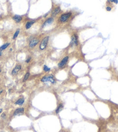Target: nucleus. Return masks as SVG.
Masks as SVG:
<instances>
[{
  "instance_id": "nucleus-9",
  "label": "nucleus",
  "mask_w": 118,
  "mask_h": 132,
  "mask_svg": "<svg viewBox=\"0 0 118 132\" xmlns=\"http://www.w3.org/2000/svg\"><path fill=\"white\" fill-rule=\"evenodd\" d=\"M12 19L15 21L16 23H19L20 22H22L23 18H22V16H21L20 15H15V16H13L12 17Z\"/></svg>"
},
{
  "instance_id": "nucleus-15",
  "label": "nucleus",
  "mask_w": 118,
  "mask_h": 132,
  "mask_svg": "<svg viewBox=\"0 0 118 132\" xmlns=\"http://www.w3.org/2000/svg\"><path fill=\"white\" fill-rule=\"evenodd\" d=\"M9 45H10L9 43H6L4 44L3 45H2L1 47H0V51H2L5 50V49L8 48V46H9Z\"/></svg>"
},
{
  "instance_id": "nucleus-16",
  "label": "nucleus",
  "mask_w": 118,
  "mask_h": 132,
  "mask_svg": "<svg viewBox=\"0 0 118 132\" xmlns=\"http://www.w3.org/2000/svg\"><path fill=\"white\" fill-rule=\"evenodd\" d=\"M19 33H20V29H17L16 31V32H15V34H14V35H13V39H15L16 38H17V37L18 36V34H19Z\"/></svg>"
},
{
  "instance_id": "nucleus-12",
  "label": "nucleus",
  "mask_w": 118,
  "mask_h": 132,
  "mask_svg": "<svg viewBox=\"0 0 118 132\" xmlns=\"http://www.w3.org/2000/svg\"><path fill=\"white\" fill-rule=\"evenodd\" d=\"M61 11V9L60 7H56V8L54 9V10L53 11V12H52V16H56V15H58V14L60 13Z\"/></svg>"
},
{
  "instance_id": "nucleus-4",
  "label": "nucleus",
  "mask_w": 118,
  "mask_h": 132,
  "mask_svg": "<svg viewBox=\"0 0 118 132\" xmlns=\"http://www.w3.org/2000/svg\"><path fill=\"white\" fill-rule=\"evenodd\" d=\"M78 45V36L76 34H73L72 36V41H71V45L77 46Z\"/></svg>"
},
{
  "instance_id": "nucleus-8",
  "label": "nucleus",
  "mask_w": 118,
  "mask_h": 132,
  "mask_svg": "<svg viewBox=\"0 0 118 132\" xmlns=\"http://www.w3.org/2000/svg\"><path fill=\"white\" fill-rule=\"evenodd\" d=\"M24 112V108H18L15 111L13 115L14 116H16V115H21V114H23Z\"/></svg>"
},
{
  "instance_id": "nucleus-23",
  "label": "nucleus",
  "mask_w": 118,
  "mask_h": 132,
  "mask_svg": "<svg viewBox=\"0 0 118 132\" xmlns=\"http://www.w3.org/2000/svg\"><path fill=\"white\" fill-rule=\"evenodd\" d=\"M2 110L1 109V108H0V114L2 112Z\"/></svg>"
},
{
  "instance_id": "nucleus-21",
  "label": "nucleus",
  "mask_w": 118,
  "mask_h": 132,
  "mask_svg": "<svg viewBox=\"0 0 118 132\" xmlns=\"http://www.w3.org/2000/svg\"><path fill=\"white\" fill-rule=\"evenodd\" d=\"M106 10H107V11H111V8L110 6H107V8H106Z\"/></svg>"
},
{
  "instance_id": "nucleus-5",
  "label": "nucleus",
  "mask_w": 118,
  "mask_h": 132,
  "mask_svg": "<svg viewBox=\"0 0 118 132\" xmlns=\"http://www.w3.org/2000/svg\"><path fill=\"white\" fill-rule=\"evenodd\" d=\"M39 40L36 38H32L31 41H30V44H29V46L30 48H34V47L37 45V44L39 43Z\"/></svg>"
},
{
  "instance_id": "nucleus-10",
  "label": "nucleus",
  "mask_w": 118,
  "mask_h": 132,
  "mask_svg": "<svg viewBox=\"0 0 118 132\" xmlns=\"http://www.w3.org/2000/svg\"><path fill=\"white\" fill-rule=\"evenodd\" d=\"M54 22V18H50L48 19H47L45 21V22H44L43 24L42 25V28L44 27L45 26L47 25H50V24H51L52 23Z\"/></svg>"
},
{
  "instance_id": "nucleus-14",
  "label": "nucleus",
  "mask_w": 118,
  "mask_h": 132,
  "mask_svg": "<svg viewBox=\"0 0 118 132\" xmlns=\"http://www.w3.org/2000/svg\"><path fill=\"white\" fill-rule=\"evenodd\" d=\"M63 109V105L62 104H60V105L58 106L57 109L56 110V114H59V113H60Z\"/></svg>"
},
{
  "instance_id": "nucleus-2",
  "label": "nucleus",
  "mask_w": 118,
  "mask_h": 132,
  "mask_svg": "<svg viewBox=\"0 0 118 132\" xmlns=\"http://www.w3.org/2000/svg\"><path fill=\"white\" fill-rule=\"evenodd\" d=\"M41 81L42 82H50L52 84H54L56 83L55 79L53 75H48V76H44L41 79Z\"/></svg>"
},
{
  "instance_id": "nucleus-3",
  "label": "nucleus",
  "mask_w": 118,
  "mask_h": 132,
  "mask_svg": "<svg viewBox=\"0 0 118 132\" xmlns=\"http://www.w3.org/2000/svg\"><path fill=\"white\" fill-rule=\"evenodd\" d=\"M48 40H49L48 36L44 37V38L42 39V41L41 43V44H40V46H39L40 50L43 51L46 48L47 44H48Z\"/></svg>"
},
{
  "instance_id": "nucleus-22",
  "label": "nucleus",
  "mask_w": 118,
  "mask_h": 132,
  "mask_svg": "<svg viewBox=\"0 0 118 132\" xmlns=\"http://www.w3.org/2000/svg\"><path fill=\"white\" fill-rule=\"evenodd\" d=\"M5 117V114H2V115H1V117H2V118H3V117L4 118Z\"/></svg>"
},
{
  "instance_id": "nucleus-25",
  "label": "nucleus",
  "mask_w": 118,
  "mask_h": 132,
  "mask_svg": "<svg viewBox=\"0 0 118 132\" xmlns=\"http://www.w3.org/2000/svg\"><path fill=\"white\" fill-rule=\"evenodd\" d=\"M2 92V90H1V91H0V95H1V93Z\"/></svg>"
},
{
  "instance_id": "nucleus-17",
  "label": "nucleus",
  "mask_w": 118,
  "mask_h": 132,
  "mask_svg": "<svg viewBox=\"0 0 118 132\" xmlns=\"http://www.w3.org/2000/svg\"><path fill=\"white\" fill-rule=\"evenodd\" d=\"M30 75V72H27V73H26L25 75V76H24V77L23 82H25L26 81H27V80L28 79V78H29Z\"/></svg>"
},
{
  "instance_id": "nucleus-19",
  "label": "nucleus",
  "mask_w": 118,
  "mask_h": 132,
  "mask_svg": "<svg viewBox=\"0 0 118 132\" xmlns=\"http://www.w3.org/2000/svg\"><path fill=\"white\" fill-rule=\"evenodd\" d=\"M31 57H28V58L27 59V60H26V61H25V62H26V63H29V62H30V61H31Z\"/></svg>"
},
{
  "instance_id": "nucleus-1",
  "label": "nucleus",
  "mask_w": 118,
  "mask_h": 132,
  "mask_svg": "<svg viewBox=\"0 0 118 132\" xmlns=\"http://www.w3.org/2000/svg\"><path fill=\"white\" fill-rule=\"evenodd\" d=\"M71 16H72V13L71 12L65 13L64 14H62V15L60 16L58 21L60 23H62L66 22L69 19V18H70Z\"/></svg>"
},
{
  "instance_id": "nucleus-18",
  "label": "nucleus",
  "mask_w": 118,
  "mask_h": 132,
  "mask_svg": "<svg viewBox=\"0 0 118 132\" xmlns=\"http://www.w3.org/2000/svg\"><path fill=\"white\" fill-rule=\"evenodd\" d=\"M43 70L45 72H48V71H50L51 70V68L47 67L46 65H44V67H43Z\"/></svg>"
},
{
  "instance_id": "nucleus-6",
  "label": "nucleus",
  "mask_w": 118,
  "mask_h": 132,
  "mask_svg": "<svg viewBox=\"0 0 118 132\" xmlns=\"http://www.w3.org/2000/svg\"><path fill=\"white\" fill-rule=\"evenodd\" d=\"M68 60H69V57H68V56H66V57L63 58V59L61 60V62L59 63L58 67L60 68H62L64 67L67 63Z\"/></svg>"
},
{
  "instance_id": "nucleus-24",
  "label": "nucleus",
  "mask_w": 118,
  "mask_h": 132,
  "mask_svg": "<svg viewBox=\"0 0 118 132\" xmlns=\"http://www.w3.org/2000/svg\"><path fill=\"white\" fill-rule=\"evenodd\" d=\"M2 55V52L1 51H0V56H1Z\"/></svg>"
},
{
  "instance_id": "nucleus-20",
  "label": "nucleus",
  "mask_w": 118,
  "mask_h": 132,
  "mask_svg": "<svg viewBox=\"0 0 118 132\" xmlns=\"http://www.w3.org/2000/svg\"><path fill=\"white\" fill-rule=\"evenodd\" d=\"M110 1L112 2H115V4H117V2H118L117 0H110Z\"/></svg>"
},
{
  "instance_id": "nucleus-11",
  "label": "nucleus",
  "mask_w": 118,
  "mask_h": 132,
  "mask_svg": "<svg viewBox=\"0 0 118 132\" xmlns=\"http://www.w3.org/2000/svg\"><path fill=\"white\" fill-rule=\"evenodd\" d=\"M35 22H36V21L34 20H31V21H29V22H27V23H26V24H25V29H27V30L30 29Z\"/></svg>"
},
{
  "instance_id": "nucleus-7",
  "label": "nucleus",
  "mask_w": 118,
  "mask_h": 132,
  "mask_svg": "<svg viewBox=\"0 0 118 132\" xmlns=\"http://www.w3.org/2000/svg\"><path fill=\"white\" fill-rule=\"evenodd\" d=\"M22 69V66L20 65H17L16 67L13 68V70L12 71V75H15L20 71V70Z\"/></svg>"
},
{
  "instance_id": "nucleus-13",
  "label": "nucleus",
  "mask_w": 118,
  "mask_h": 132,
  "mask_svg": "<svg viewBox=\"0 0 118 132\" xmlns=\"http://www.w3.org/2000/svg\"><path fill=\"white\" fill-rule=\"evenodd\" d=\"M24 98H19L17 101H16L15 102V104L16 105H22L24 103Z\"/></svg>"
},
{
  "instance_id": "nucleus-26",
  "label": "nucleus",
  "mask_w": 118,
  "mask_h": 132,
  "mask_svg": "<svg viewBox=\"0 0 118 132\" xmlns=\"http://www.w3.org/2000/svg\"><path fill=\"white\" fill-rule=\"evenodd\" d=\"M1 69H0V72H1Z\"/></svg>"
}]
</instances>
